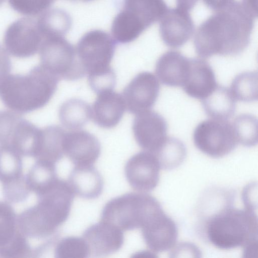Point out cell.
Wrapping results in <instances>:
<instances>
[{"label":"cell","instance_id":"f546056e","mask_svg":"<svg viewBox=\"0 0 258 258\" xmlns=\"http://www.w3.org/2000/svg\"><path fill=\"white\" fill-rule=\"evenodd\" d=\"M230 90L236 100L252 102L257 99V73L245 72L233 79Z\"/></svg>","mask_w":258,"mask_h":258},{"label":"cell","instance_id":"74e56055","mask_svg":"<svg viewBox=\"0 0 258 258\" xmlns=\"http://www.w3.org/2000/svg\"><path fill=\"white\" fill-rule=\"evenodd\" d=\"M12 70L11 59L5 48L0 44V84Z\"/></svg>","mask_w":258,"mask_h":258},{"label":"cell","instance_id":"9c48e42d","mask_svg":"<svg viewBox=\"0 0 258 258\" xmlns=\"http://www.w3.org/2000/svg\"><path fill=\"white\" fill-rule=\"evenodd\" d=\"M159 92L160 84L155 76L149 72H142L124 88L122 96L128 112L137 114L152 108Z\"/></svg>","mask_w":258,"mask_h":258},{"label":"cell","instance_id":"277c9868","mask_svg":"<svg viewBox=\"0 0 258 258\" xmlns=\"http://www.w3.org/2000/svg\"><path fill=\"white\" fill-rule=\"evenodd\" d=\"M163 210L160 203L145 192H128L113 198L104 206L100 221L122 231L142 228Z\"/></svg>","mask_w":258,"mask_h":258},{"label":"cell","instance_id":"ac0fdd59","mask_svg":"<svg viewBox=\"0 0 258 258\" xmlns=\"http://www.w3.org/2000/svg\"><path fill=\"white\" fill-rule=\"evenodd\" d=\"M36 126L15 112L0 111V145L15 150L22 147L33 134Z\"/></svg>","mask_w":258,"mask_h":258},{"label":"cell","instance_id":"5bb4252c","mask_svg":"<svg viewBox=\"0 0 258 258\" xmlns=\"http://www.w3.org/2000/svg\"><path fill=\"white\" fill-rule=\"evenodd\" d=\"M63 151L75 166L93 165L100 155L101 146L95 136L78 130L66 133Z\"/></svg>","mask_w":258,"mask_h":258},{"label":"cell","instance_id":"1f68e13d","mask_svg":"<svg viewBox=\"0 0 258 258\" xmlns=\"http://www.w3.org/2000/svg\"><path fill=\"white\" fill-rule=\"evenodd\" d=\"M19 231L15 210L9 203L0 201V249L7 246Z\"/></svg>","mask_w":258,"mask_h":258},{"label":"cell","instance_id":"d6986e66","mask_svg":"<svg viewBox=\"0 0 258 258\" xmlns=\"http://www.w3.org/2000/svg\"><path fill=\"white\" fill-rule=\"evenodd\" d=\"M189 58L180 52L169 50L157 61L155 72L160 81L171 87H181L186 77Z\"/></svg>","mask_w":258,"mask_h":258},{"label":"cell","instance_id":"836d02e7","mask_svg":"<svg viewBox=\"0 0 258 258\" xmlns=\"http://www.w3.org/2000/svg\"><path fill=\"white\" fill-rule=\"evenodd\" d=\"M11 8L23 15L35 16L42 14L55 0H8Z\"/></svg>","mask_w":258,"mask_h":258},{"label":"cell","instance_id":"30bf717a","mask_svg":"<svg viewBox=\"0 0 258 258\" xmlns=\"http://www.w3.org/2000/svg\"><path fill=\"white\" fill-rule=\"evenodd\" d=\"M160 168L156 155L145 151L137 153L127 161L124 174L133 189L146 192L152 191L158 185Z\"/></svg>","mask_w":258,"mask_h":258},{"label":"cell","instance_id":"5b68a950","mask_svg":"<svg viewBox=\"0 0 258 258\" xmlns=\"http://www.w3.org/2000/svg\"><path fill=\"white\" fill-rule=\"evenodd\" d=\"M39 51L40 65L59 80L74 81L86 74L74 46L64 36L44 38Z\"/></svg>","mask_w":258,"mask_h":258},{"label":"cell","instance_id":"cb8c5ba5","mask_svg":"<svg viewBox=\"0 0 258 258\" xmlns=\"http://www.w3.org/2000/svg\"><path fill=\"white\" fill-rule=\"evenodd\" d=\"M59 121L68 130H78L91 118V108L86 101L78 98L66 100L58 111Z\"/></svg>","mask_w":258,"mask_h":258},{"label":"cell","instance_id":"7a4b0ae2","mask_svg":"<svg viewBox=\"0 0 258 258\" xmlns=\"http://www.w3.org/2000/svg\"><path fill=\"white\" fill-rule=\"evenodd\" d=\"M58 80L41 65L33 67L25 75H9L0 84V99L17 113H29L48 103Z\"/></svg>","mask_w":258,"mask_h":258},{"label":"cell","instance_id":"603a6c76","mask_svg":"<svg viewBox=\"0 0 258 258\" xmlns=\"http://www.w3.org/2000/svg\"><path fill=\"white\" fill-rule=\"evenodd\" d=\"M25 178L30 191L34 192L37 197L40 196L50 189L58 179L55 163L36 160Z\"/></svg>","mask_w":258,"mask_h":258},{"label":"cell","instance_id":"d4e9b609","mask_svg":"<svg viewBox=\"0 0 258 258\" xmlns=\"http://www.w3.org/2000/svg\"><path fill=\"white\" fill-rule=\"evenodd\" d=\"M123 9L148 28L160 20L168 8L164 0H124Z\"/></svg>","mask_w":258,"mask_h":258},{"label":"cell","instance_id":"ba28073f","mask_svg":"<svg viewBox=\"0 0 258 258\" xmlns=\"http://www.w3.org/2000/svg\"><path fill=\"white\" fill-rule=\"evenodd\" d=\"M42 40L37 21L30 18H22L13 22L6 30L4 37L7 51L18 58L35 54Z\"/></svg>","mask_w":258,"mask_h":258},{"label":"cell","instance_id":"ffe728a7","mask_svg":"<svg viewBox=\"0 0 258 258\" xmlns=\"http://www.w3.org/2000/svg\"><path fill=\"white\" fill-rule=\"evenodd\" d=\"M75 195L85 199H94L101 194L104 181L101 174L93 165L75 166L69 178Z\"/></svg>","mask_w":258,"mask_h":258},{"label":"cell","instance_id":"4316f807","mask_svg":"<svg viewBox=\"0 0 258 258\" xmlns=\"http://www.w3.org/2000/svg\"><path fill=\"white\" fill-rule=\"evenodd\" d=\"M37 22L43 39L52 36H64L72 24L70 15L58 8L44 12L40 16Z\"/></svg>","mask_w":258,"mask_h":258},{"label":"cell","instance_id":"f1b7e54d","mask_svg":"<svg viewBox=\"0 0 258 258\" xmlns=\"http://www.w3.org/2000/svg\"><path fill=\"white\" fill-rule=\"evenodd\" d=\"M155 154L158 159L161 168L171 170L183 162L186 150L184 144L179 140L167 137L163 145Z\"/></svg>","mask_w":258,"mask_h":258},{"label":"cell","instance_id":"d590c367","mask_svg":"<svg viewBox=\"0 0 258 258\" xmlns=\"http://www.w3.org/2000/svg\"><path fill=\"white\" fill-rule=\"evenodd\" d=\"M88 80L91 89L98 94L113 89L116 83V75L113 70L111 68L103 72L89 75Z\"/></svg>","mask_w":258,"mask_h":258},{"label":"cell","instance_id":"8d00e7d4","mask_svg":"<svg viewBox=\"0 0 258 258\" xmlns=\"http://www.w3.org/2000/svg\"><path fill=\"white\" fill-rule=\"evenodd\" d=\"M25 176L15 181L3 185V192L5 199L12 203H18L25 200L30 192Z\"/></svg>","mask_w":258,"mask_h":258},{"label":"cell","instance_id":"8992f818","mask_svg":"<svg viewBox=\"0 0 258 258\" xmlns=\"http://www.w3.org/2000/svg\"><path fill=\"white\" fill-rule=\"evenodd\" d=\"M115 49L114 40L108 33L101 30H93L81 38L76 51L79 60L89 76L111 68L110 64Z\"/></svg>","mask_w":258,"mask_h":258},{"label":"cell","instance_id":"4fadbf2b","mask_svg":"<svg viewBox=\"0 0 258 258\" xmlns=\"http://www.w3.org/2000/svg\"><path fill=\"white\" fill-rule=\"evenodd\" d=\"M160 21L161 37L169 47L183 46L194 32L195 25L189 12L177 8L168 9Z\"/></svg>","mask_w":258,"mask_h":258},{"label":"cell","instance_id":"6da1fadb","mask_svg":"<svg viewBox=\"0 0 258 258\" xmlns=\"http://www.w3.org/2000/svg\"><path fill=\"white\" fill-rule=\"evenodd\" d=\"M256 18L239 2L233 1L216 12L196 32L194 43L197 53L202 58L240 54L249 43Z\"/></svg>","mask_w":258,"mask_h":258},{"label":"cell","instance_id":"d6a6232c","mask_svg":"<svg viewBox=\"0 0 258 258\" xmlns=\"http://www.w3.org/2000/svg\"><path fill=\"white\" fill-rule=\"evenodd\" d=\"M54 254L58 258H84L89 255V252L83 237L68 236L56 242Z\"/></svg>","mask_w":258,"mask_h":258},{"label":"cell","instance_id":"60d3db41","mask_svg":"<svg viewBox=\"0 0 258 258\" xmlns=\"http://www.w3.org/2000/svg\"><path fill=\"white\" fill-rule=\"evenodd\" d=\"M241 3L250 12L257 17V0H242Z\"/></svg>","mask_w":258,"mask_h":258},{"label":"cell","instance_id":"7bdbcfd3","mask_svg":"<svg viewBox=\"0 0 258 258\" xmlns=\"http://www.w3.org/2000/svg\"><path fill=\"white\" fill-rule=\"evenodd\" d=\"M74 1H75V0H74ZM81 1L88 2V1H92V0H81Z\"/></svg>","mask_w":258,"mask_h":258},{"label":"cell","instance_id":"83f0119b","mask_svg":"<svg viewBox=\"0 0 258 258\" xmlns=\"http://www.w3.org/2000/svg\"><path fill=\"white\" fill-rule=\"evenodd\" d=\"M22 157L11 147L0 145V181L2 185L25 176L23 173Z\"/></svg>","mask_w":258,"mask_h":258},{"label":"cell","instance_id":"4dcf8cb0","mask_svg":"<svg viewBox=\"0 0 258 258\" xmlns=\"http://www.w3.org/2000/svg\"><path fill=\"white\" fill-rule=\"evenodd\" d=\"M238 143L252 147L257 143V121L253 115L243 113L237 116L232 123Z\"/></svg>","mask_w":258,"mask_h":258},{"label":"cell","instance_id":"9a60e30c","mask_svg":"<svg viewBox=\"0 0 258 258\" xmlns=\"http://www.w3.org/2000/svg\"><path fill=\"white\" fill-rule=\"evenodd\" d=\"M141 230L146 245L155 252L170 249L177 241L176 225L163 210L142 227Z\"/></svg>","mask_w":258,"mask_h":258},{"label":"cell","instance_id":"e0dca14e","mask_svg":"<svg viewBox=\"0 0 258 258\" xmlns=\"http://www.w3.org/2000/svg\"><path fill=\"white\" fill-rule=\"evenodd\" d=\"M125 105L122 96L113 90L97 94L91 108L94 122L105 128L115 127L121 119Z\"/></svg>","mask_w":258,"mask_h":258},{"label":"cell","instance_id":"7402d4cb","mask_svg":"<svg viewBox=\"0 0 258 258\" xmlns=\"http://www.w3.org/2000/svg\"><path fill=\"white\" fill-rule=\"evenodd\" d=\"M236 101L230 89L218 85L210 95L202 100L204 110L209 117L225 120L234 115Z\"/></svg>","mask_w":258,"mask_h":258},{"label":"cell","instance_id":"8fae6325","mask_svg":"<svg viewBox=\"0 0 258 258\" xmlns=\"http://www.w3.org/2000/svg\"><path fill=\"white\" fill-rule=\"evenodd\" d=\"M167 123L158 113L151 110L136 114L132 129L137 143L143 149L156 154L167 138Z\"/></svg>","mask_w":258,"mask_h":258},{"label":"cell","instance_id":"2e32d148","mask_svg":"<svg viewBox=\"0 0 258 258\" xmlns=\"http://www.w3.org/2000/svg\"><path fill=\"white\" fill-rule=\"evenodd\" d=\"M214 71L208 61L202 58H189L188 70L182 85L183 91L191 97L203 100L217 86Z\"/></svg>","mask_w":258,"mask_h":258},{"label":"cell","instance_id":"44dd1931","mask_svg":"<svg viewBox=\"0 0 258 258\" xmlns=\"http://www.w3.org/2000/svg\"><path fill=\"white\" fill-rule=\"evenodd\" d=\"M66 132L60 126L51 125L40 128L36 160L56 163L64 155L63 142Z\"/></svg>","mask_w":258,"mask_h":258},{"label":"cell","instance_id":"3957f363","mask_svg":"<svg viewBox=\"0 0 258 258\" xmlns=\"http://www.w3.org/2000/svg\"><path fill=\"white\" fill-rule=\"evenodd\" d=\"M210 242L230 249L257 241V221L253 211L227 207L211 217L206 226Z\"/></svg>","mask_w":258,"mask_h":258},{"label":"cell","instance_id":"484cf974","mask_svg":"<svg viewBox=\"0 0 258 258\" xmlns=\"http://www.w3.org/2000/svg\"><path fill=\"white\" fill-rule=\"evenodd\" d=\"M147 29L140 21L122 9L112 21L111 33L116 42L127 43L136 40Z\"/></svg>","mask_w":258,"mask_h":258},{"label":"cell","instance_id":"b9f144b4","mask_svg":"<svg viewBox=\"0 0 258 258\" xmlns=\"http://www.w3.org/2000/svg\"><path fill=\"white\" fill-rule=\"evenodd\" d=\"M5 0H0V5H1Z\"/></svg>","mask_w":258,"mask_h":258},{"label":"cell","instance_id":"52a82bcc","mask_svg":"<svg viewBox=\"0 0 258 258\" xmlns=\"http://www.w3.org/2000/svg\"><path fill=\"white\" fill-rule=\"evenodd\" d=\"M193 139L199 150L213 158L229 154L238 143L232 124L227 120L215 118L200 122L195 129Z\"/></svg>","mask_w":258,"mask_h":258},{"label":"cell","instance_id":"e575fe53","mask_svg":"<svg viewBox=\"0 0 258 258\" xmlns=\"http://www.w3.org/2000/svg\"><path fill=\"white\" fill-rule=\"evenodd\" d=\"M27 237L20 231L15 238L6 247L0 249V257H28L33 251Z\"/></svg>","mask_w":258,"mask_h":258},{"label":"cell","instance_id":"7c38bea8","mask_svg":"<svg viewBox=\"0 0 258 258\" xmlns=\"http://www.w3.org/2000/svg\"><path fill=\"white\" fill-rule=\"evenodd\" d=\"M89 255L105 256L122 247L124 236L122 230L109 223L100 221L89 227L83 233Z\"/></svg>","mask_w":258,"mask_h":258},{"label":"cell","instance_id":"f35d334b","mask_svg":"<svg viewBox=\"0 0 258 258\" xmlns=\"http://www.w3.org/2000/svg\"><path fill=\"white\" fill-rule=\"evenodd\" d=\"M203 1L208 8L217 12L228 6L233 2V0H203Z\"/></svg>","mask_w":258,"mask_h":258},{"label":"cell","instance_id":"ab89813d","mask_svg":"<svg viewBox=\"0 0 258 258\" xmlns=\"http://www.w3.org/2000/svg\"><path fill=\"white\" fill-rule=\"evenodd\" d=\"M198 0H176V8L188 12L194 8Z\"/></svg>","mask_w":258,"mask_h":258}]
</instances>
